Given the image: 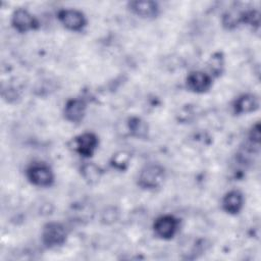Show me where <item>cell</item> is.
Returning <instances> with one entry per match:
<instances>
[{
    "label": "cell",
    "mask_w": 261,
    "mask_h": 261,
    "mask_svg": "<svg viewBox=\"0 0 261 261\" xmlns=\"http://www.w3.org/2000/svg\"><path fill=\"white\" fill-rule=\"evenodd\" d=\"M165 179V169L157 163L145 165L139 172L137 182L138 186L147 191H155L163 185Z\"/></svg>",
    "instance_id": "obj_1"
},
{
    "label": "cell",
    "mask_w": 261,
    "mask_h": 261,
    "mask_svg": "<svg viewBox=\"0 0 261 261\" xmlns=\"http://www.w3.org/2000/svg\"><path fill=\"white\" fill-rule=\"evenodd\" d=\"M25 176L32 185L40 188H49L55 180L52 168L43 162L31 164L25 170Z\"/></svg>",
    "instance_id": "obj_2"
},
{
    "label": "cell",
    "mask_w": 261,
    "mask_h": 261,
    "mask_svg": "<svg viewBox=\"0 0 261 261\" xmlns=\"http://www.w3.org/2000/svg\"><path fill=\"white\" fill-rule=\"evenodd\" d=\"M41 238L45 247L49 249L57 248L66 242L67 230L62 223L51 221L43 226Z\"/></svg>",
    "instance_id": "obj_3"
},
{
    "label": "cell",
    "mask_w": 261,
    "mask_h": 261,
    "mask_svg": "<svg viewBox=\"0 0 261 261\" xmlns=\"http://www.w3.org/2000/svg\"><path fill=\"white\" fill-rule=\"evenodd\" d=\"M57 18L66 30L71 32H82L88 23L85 13L75 8H62L58 10Z\"/></svg>",
    "instance_id": "obj_4"
},
{
    "label": "cell",
    "mask_w": 261,
    "mask_h": 261,
    "mask_svg": "<svg viewBox=\"0 0 261 261\" xmlns=\"http://www.w3.org/2000/svg\"><path fill=\"white\" fill-rule=\"evenodd\" d=\"M10 22L12 28L18 33H28L36 31L40 27L36 16L24 7H17L11 14Z\"/></svg>",
    "instance_id": "obj_5"
},
{
    "label": "cell",
    "mask_w": 261,
    "mask_h": 261,
    "mask_svg": "<svg viewBox=\"0 0 261 261\" xmlns=\"http://www.w3.org/2000/svg\"><path fill=\"white\" fill-rule=\"evenodd\" d=\"M179 219L171 214L157 217L153 223L154 233L161 240H171L178 231Z\"/></svg>",
    "instance_id": "obj_6"
},
{
    "label": "cell",
    "mask_w": 261,
    "mask_h": 261,
    "mask_svg": "<svg viewBox=\"0 0 261 261\" xmlns=\"http://www.w3.org/2000/svg\"><path fill=\"white\" fill-rule=\"evenodd\" d=\"M72 148L80 156L84 158H90L94 155L99 145V139L96 134L91 132H85L74 137L71 141Z\"/></svg>",
    "instance_id": "obj_7"
},
{
    "label": "cell",
    "mask_w": 261,
    "mask_h": 261,
    "mask_svg": "<svg viewBox=\"0 0 261 261\" xmlns=\"http://www.w3.org/2000/svg\"><path fill=\"white\" fill-rule=\"evenodd\" d=\"M213 83V77L205 71L195 70L188 74L186 85L189 91L196 94H204L208 92Z\"/></svg>",
    "instance_id": "obj_8"
},
{
    "label": "cell",
    "mask_w": 261,
    "mask_h": 261,
    "mask_svg": "<svg viewBox=\"0 0 261 261\" xmlns=\"http://www.w3.org/2000/svg\"><path fill=\"white\" fill-rule=\"evenodd\" d=\"M87 112V102L83 98H70L63 108L64 118L72 123L81 122Z\"/></svg>",
    "instance_id": "obj_9"
},
{
    "label": "cell",
    "mask_w": 261,
    "mask_h": 261,
    "mask_svg": "<svg viewBox=\"0 0 261 261\" xmlns=\"http://www.w3.org/2000/svg\"><path fill=\"white\" fill-rule=\"evenodd\" d=\"M127 7L137 16L148 19L156 17L160 12L158 3L151 0L130 1L127 3Z\"/></svg>",
    "instance_id": "obj_10"
},
{
    "label": "cell",
    "mask_w": 261,
    "mask_h": 261,
    "mask_svg": "<svg viewBox=\"0 0 261 261\" xmlns=\"http://www.w3.org/2000/svg\"><path fill=\"white\" fill-rule=\"evenodd\" d=\"M259 98L255 94L247 93L239 96L232 103V111L237 115L248 114L259 109Z\"/></svg>",
    "instance_id": "obj_11"
},
{
    "label": "cell",
    "mask_w": 261,
    "mask_h": 261,
    "mask_svg": "<svg viewBox=\"0 0 261 261\" xmlns=\"http://www.w3.org/2000/svg\"><path fill=\"white\" fill-rule=\"evenodd\" d=\"M244 195L239 190H231L227 192L221 202L223 211L230 215H237L244 207Z\"/></svg>",
    "instance_id": "obj_12"
},
{
    "label": "cell",
    "mask_w": 261,
    "mask_h": 261,
    "mask_svg": "<svg viewBox=\"0 0 261 261\" xmlns=\"http://www.w3.org/2000/svg\"><path fill=\"white\" fill-rule=\"evenodd\" d=\"M244 10H241L240 8H231L227 10L222 15V25L226 28L227 30H231L240 25L241 23H244Z\"/></svg>",
    "instance_id": "obj_13"
},
{
    "label": "cell",
    "mask_w": 261,
    "mask_h": 261,
    "mask_svg": "<svg viewBox=\"0 0 261 261\" xmlns=\"http://www.w3.org/2000/svg\"><path fill=\"white\" fill-rule=\"evenodd\" d=\"M81 174L88 184H96L99 181L102 170L93 162H86L81 166Z\"/></svg>",
    "instance_id": "obj_14"
},
{
    "label": "cell",
    "mask_w": 261,
    "mask_h": 261,
    "mask_svg": "<svg viewBox=\"0 0 261 261\" xmlns=\"http://www.w3.org/2000/svg\"><path fill=\"white\" fill-rule=\"evenodd\" d=\"M132 155L127 151H117L109 161L110 166L117 171H124L129 166Z\"/></svg>",
    "instance_id": "obj_15"
},
{
    "label": "cell",
    "mask_w": 261,
    "mask_h": 261,
    "mask_svg": "<svg viewBox=\"0 0 261 261\" xmlns=\"http://www.w3.org/2000/svg\"><path fill=\"white\" fill-rule=\"evenodd\" d=\"M208 70L209 74L213 76H219L223 70L224 66V57L221 52H215L211 55L208 60Z\"/></svg>",
    "instance_id": "obj_16"
},
{
    "label": "cell",
    "mask_w": 261,
    "mask_h": 261,
    "mask_svg": "<svg viewBox=\"0 0 261 261\" xmlns=\"http://www.w3.org/2000/svg\"><path fill=\"white\" fill-rule=\"evenodd\" d=\"M127 125L129 133L137 138H145L148 134V125L140 117H130Z\"/></svg>",
    "instance_id": "obj_17"
},
{
    "label": "cell",
    "mask_w": 261,
    "mask_h": 261,
    "mask_svg": "<svg viewBox=\"0 0 261 261\" xmlns=\"http://www.w3.org/2000/svg\"><path fill=\"white\" fill-rule=\"evenodd\" d=\"M249 139L252 144L259 146L260 143V124L257 122L255 125L252 126L250 134H249Z\"/></svg>",
    "instance_id": "obj_18"
}]
</instances>
